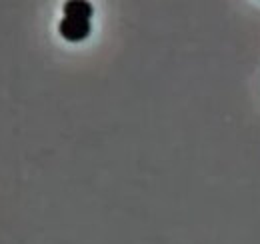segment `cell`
Segmentation results:
<instances>
[{"mask_svg": "<svg viewBox=\"0 0 260 244\" xmlns=\"http://www.w3.org/2000/svg\"><path fill=\"white\" fill-rule=\"evenodd\" d=\"M58 32L62 34L68 42H80L90 34V20H80V18H70L64 16L58 24Z\"/></svg>", "mask_w": 260, "mask_h": 244, "instance_id": "cell-1", "label": "cell"}, {"mask_svg": "<svg viewBox=\"0 0 260 244\" xmlns=\"http://www.w3.org/2000/svg\"><path fill=\"white\" fill-rule=\"evenodd\" d=\"M64 16L70 18H80V20H90L92 16V4L84 0H70L64 4Z\"/></svg>", "mask_w": 260, "mask_h": 244, "instance_id": "cell-2", "label": "cell"}]
</instances>
